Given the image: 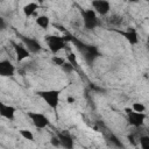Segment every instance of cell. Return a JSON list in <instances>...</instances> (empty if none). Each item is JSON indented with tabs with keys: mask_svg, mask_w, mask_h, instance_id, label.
Here are the masks:
<instances>
[{
	"mask_svg": "<svg viewBox=\"0 0 149 149\" xmlns=\"http://www.w3.org/2000/svg\"><path fill=\"white\" fill-rule=\"evenodd\" d=\"M64 40H65V41H71V42L74 44V47L83 54V57H84L85 62H86L88 65H92V64L95 62V59L101 56L99 49H98L95 45L84 43V42L79 41L78 38H76V37H73V36H68V37L64 36Z\"/></svg>",
	"mask_w": 149,
	"mask_h": 149,
	"instance_id": "obj_1",
	"label": "cell"
},
{
	"mask_svg": "<svg viewBox=\"0 0 149 149\" xmlns=\"http://www.w3.org/2000/svg\"><path fill=\"white\" fill-rule=\"evenodd\" d=\"M37 94L47 102V105L56 109L59 105V97H61V90H45V91H38Z\"/></svg>",
	"mask_w": 149,
	"mask_h": 149,
	"instance_id": "obj_2",
	"label": "cell"
},
{
	"mask_svg": "<svg viewBox=\"0 0 149 149\" xmlns=\"http://www.w3.org/2000/svg\"><path fill=\"white\" fill-rule=\"evenodd\" d=\"M44 40L48 44V48L49 50L56 55L58 54L61 50L65 49L66 47V41L64 40V37L62 36H57V35H45L44 36Z\"/></svg>",
	"mask_w": 149,
	"mask_h": 149,
	"instance_id": "obj_3",
	"label": "cell"
},
{
	"mask_svg": "<svg viewBox=\"0 0 149 149\" xmlns=\"http://www.w3.org/2000/svg\"><path fill=\"white\" fill-rule=\"evenodd\" d=\"M81 17H83L84 27L87 30H93L99 24V20H98L97 13L92 8H88V9L83 10L81 12Z\"/></svg>",
	"mask_w": 149,
	"mask_h": 149,
	"instance_id": "obj_4",
	"label": "cell"
},
{
	"mask_svg": "<svg viewBox=\"0 0 149 149\" xmlns=\"http://www.w3.org/2000/svg\"><path fill=\"white\" fill-rule=\"evenodd\" d=\"M125 112L127 114L128 123L132 125L133 127H141L144 123V120L147 118V114L144 112H135L129 107H126Z\"/></svg>",
	"mask_w": 149,
	"mask_h": 149,
	"instance_id": "obj_5",
	"label": "cell"
},
{
	"mask_svg": "<svg viewBox=\"0 0 149 149\" xmlns=\"http://www.w3.org/2000/svg\"><path fill=\"white\" fill-rule=\"evenodd\" d=\"M28 118L30 119V121L33 122V125L37 128V129H44L50 125V120L49 118L40 112H28L27 113Z\"/></svg>",
	"mask_w": 149,
	"mask_h": 149,
	"instance_id": "obj_6",
	"label": "cell"
},
{
	"mask_svg": "<svg viewBox=\"0 0 149 149\" xmlns=\"http://www.w3.org/2000/svg\"><path fill=\"white\" fill-rule=\"evenodd\" d=\"M92 9L99 15H107L111 12V3L108 0H92L91 1Z\"/></svg>",
	"mask_w": 149,
	"mask_h": 149,
	"instance_id": "obj_7",
	"label": "cell"
},
{
	"mask_svg": "<svg viewBox=\"0 0 149 149\" xmlns=\"http://www.w3.org/2000/svg\"><path fill=\"white\" fill-rule=\"evenodd\" d=\"M21 41L23 45L28 49L30 54H38L42 50V44L37 38L34 37H27V36H21Z\"/></svg>",
	"mask_w": 149,
	"mask_h": 149,
	"instance_id": "obj_8",
	"label": "cell"
},
{
	"mask_svg": "<svg viewBox=\"0 0 149 149\" xmlns=\"http://www.w3.org/2000/svg\"><path fill=\"white\" fill-rule=\"evenodd\" d=\"M114 31L119 33L120 35H122L127 42L132 45H135L139 43V35H137V31L135 28H128L127 30H119V29H114Z\"/></svg>",
	"mask_w": 149,
	"mask_h": 149,
	"instance_id": "obj_9",
	"label": "cell"
},
{
	"mask_svg": "<svg viewBox=\"0 0 149 149\" xmlns=\"http://www.w3.org/2000/svg\"><path fill=\"white\" fill-rule=\"evenodd\" d=\"M15 73V66L8 59L0 61V77H12Z\"/></svg>",
	"mask_w": 149,
	"mask_h": 149,
	"instance_id": "obj_10",
	"label": "cell"
},
{
	"mask_svg": "<svg viewBox=\"0 0 149 149\" xmlns=\"http://www.w3.org/2000/svg\"><path fill=\"white\" fill-rule=\"evenodd\" d=\"M15 112L16 108L10 106V105H6L5 102L0 101V115L7 120H13L15 118Z\"/></svg>",
	"mask_w": 149,
	"mask_h": 149,
	"instance_id": "obj_11",
	"label": "cell"
},
{
	"mask_svg": "<svg viewBox=\"0 0 149 149\" xmlns=\"http://www.w3.org/2000/svg\"><path fill=\"white\" fill-rule=\"evenodd\" d=\"M13 45H14V50H15L17 62H22V61H24L26 58H28L30 56V52L28 51V49L24 45L19 44V43H13Z\"/></svg>",
	"mask_w": 149,
	"mask_h": 149,
	"instance_id": "obj_12",
	"label": "cell"
},
{
	"mask_svg": "<svg viewBox=\"0 0 149 149\" xmlns=\"http://www.w3.org/2000/svg\"><path fill=\"white\" fill-rule=\"evenodd\" d=\"M57 137L59 140V144L62 147H64L65 149H72L73 148V146H74L73 139L68 133H58Z\"/></svg>",
	"mask_w": 149,
	"mask_h": 149,
	"instance_id": "obj_13",
	"label": "cell"
},
{
	"mask_svg": "<svg viewBox=\"0 0 149 149\" xmlns=\"http://www.w3.org/2000/svg\"><path fill=\"white\" fill-rule=\"evenodd\" d=\"M38 8H40V5H38L37 2H28L27 5H24V6H23L22 12H23L24 16L29 17V16L34 15Z\"/></svg>",
	"mask_w": 149,
	"mask_h": 149,
	"instance_id": "obj_14",
	"label": "cell"
},
{
	"mask_svg": "<svg viewBox=\"0 0 149 149\" xmlns=\"http://www.w3.org/2000/svg\"><path fill=\"white\" fill-rule=\"evenodd\" d=\"M36 24L40 28L47 30L50 27V19H49V16L48 15H40V16H37L36 17Z\"/></svg>",
	"mask_w": 149,
	"mask_h": 149,
	"instance_id": "obj_15",
	"label": "cell"
},
{
	"mask_svg": "<svg viewBox=\"0 0 149 149\" xmlns=\"http://www.w3.org/2000/svg\"><path fill=\"white\" fill-rule=\"evenodd\" d=\"M68 62H69L74 69L78 68V61H77V56L74 55V52H70V54L68 55Z\"/></svg>",
	"mask_w": 149,
	"mask_h": 149,
	"instance_id": "obj_16",
	"label": "cell"
},
{
	"mask_svg": "<svg viewBox=\"0 0 149 149\" xmlns=\"http://www.w3.org/2000/svg\"><path fill=\"white\" fill-rule=\"evenodd\" d=\"M20 135H21L23 139L28 140V141H34V135H33V133H31L30 130H28V129H21V130H20Z\"/></svg>",
	"mask_w": 149,
	"mask_h": 149,
	"instance_id": "obj_17",
	"label": "cell"
},
{
	"mask_svg": "<svg viewBox=\"0 0 149 149\" xmlns=\"http://www.w3.org/2000/svg\"><path fill=\"white\" fill-rule=\"evenodd\" d=\"M140 146L142 149H149V136L147 135H143V136H140Z\"/></svg>",
	"mask_w": 149,
	"mask_h": 149,
	"instance_id": "obj_18",
	"label": "cell"
},
{
	"mask_svg": "<svg viewBox=\"0 0 149 149\" xmlns=\"http://www.w3.org/2000/svg\"><path fill=\"white\" fill-rule=\"evenodd\" d=\"M51 62L55 64V65H58V66H62L64 63H65V59L63 57H59V56H52L51 57Z\"/></svg>",
	"mask_w": 149,
	"mask_h": 149,
	"instance_id": "obj_19",
	"label": "cell"
},
{
	"mask_svg": "<svg viewBox=\"0 0 149 149\" xmlns=\"http://www.w3.org/2000/svg\"><path fill=\"white\" fill-rule=\"evenodd\" d=\"M132 109L135 112H144L146 111V106L142 102H134L132 106Z\"/></svg>",
	"mask_w": 149,
	"mask_h": 149,
	"instance_id": "obj_20",
	"label": "cell"
},
{
	"mask_svg": "<svg viewBox=\"0 0 149 149\" xmlns=\"http://www.w3.org/2000/svg\"><path fill=\"white\" fill-rule=\"evenodd\" d=\"M108 22L112 23V24H120V23L122 22V17L115 14V15H112V16L108 19Z\"/></svg>",
	"mask_w": 149,
	"mask_h": 149,
	"instance_id": "obj_21",
	"label": "cell"
},
{
	"mask_svg": "<svg viewBox=\"0 0 149 149\" xmlns=\"http://www.w3.org/2000/svg\"><path fill=\"white\" fill-rule=\"evenodd\" d=\"M61 68H62V70H63L64 72H66V73H71V72H73V71L76 70V69H74V68H73L69 62H68V63L65 62Z\"/></svg>",
	"mask_w": 149,
	"mask_h": 149,
	"instance_id": "obj_22",
	"label": "cell"
},
{
	"mask_svg": "<svg viewBox=\"0 0 149 149\" xmlns=\"http://www.w3.org/2000/svg\"><path fill=\"white\" fill-rule=\"evenodd\" d=\"M6 28H7V23H6L5 19H3L2 16H0V33L3 31Z\"/></svg>",
	"mask_w": 149,
	"mask_h": 149,
	"instance_id": "obj_23",
	"label": "cell"
},
{
	"mask_svg": "<svg viewBox=\"0 0 149 149\" xmlns=\"http://www.w3.org/2000/svg\"><path fill=\"white\" fill-rule=\"evenodd\" d=\"M50 143H51L54 147H59V146H61V144H59V140H58L57 136H52L51 140H50Z\"/></svg>",
	"mask_w": 149,
	"mask_h": 149,
	"instance_id": "obj_24",
	"label": "cell"
},
{
	"mask_svg": "<svg viewBox=\"0 0 149 149\" xmlns=\"http://www.w3.org/2000/svg\"><path fill=\"white\" fill-rule=\"evenodd\" d=\"M111 141H113V142H115V143H116V146H119V147H122V144H121V142H119V141H118V139H116V137H115L114 135H112V136H111Z\"/></svg>",
	"mask_w": 149,
	"mask_h": 149,
	"instance_id": "obj_25",
	"label": "cell"
},
{
	"mask_svg": "<svg viewBox=\"0 0 149 149\" xmlns=\"http://www.w3.org/2000/svg\"><path fill=\"white\" fill-rule=\"evenodd\" d=\"M68 102H69V104H72V102H74V98H71V97H69V98H68Z\"/></svg>",
	"mask_w": 149,
	"mask_h": 149,
	"instance_id": "obj_26",
	"label": "cell"
},
{
	"mask_svg": "<svg viewBox=\"0 0 149 149\" xmlns=\"http://www.w3.org/2000/svg\"><path fill=\"white\" fill-rule=\"evenodd\" d=\"M43 2H44V0H37V3H38V5H42Z\"/></svg>",
	"mask_w": 149,
	"mask_h": 149,
	"instance_id": "obj_27",
	"label": "cell"
},
{
	"mask_svg": "<svg viewBox=\"0 0 149 149\" xmlns=\"http://www.w3.org/2000/svg\"><path fill=\"white\" fill-rule=\"evenodd\" d=\"M127 1H129V2H137L139 0H127Z\"/></svg>",
	"mask_w": 149,
	"mask_h": 149,
	"instance_id": "obj_28",
	"label": "cell"
}]
</instances>
